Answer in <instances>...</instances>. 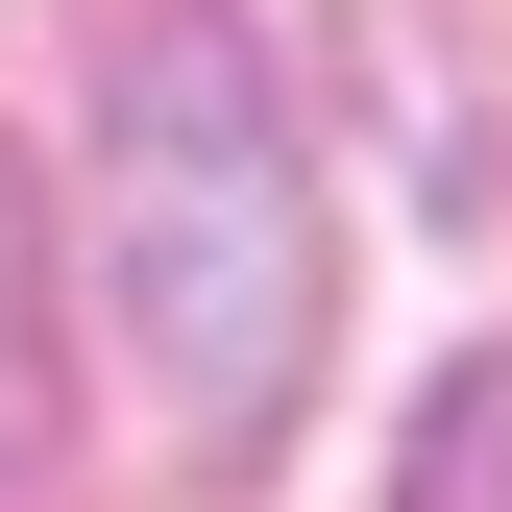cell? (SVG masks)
I'll return each mask as SVG.
<instances>
[{
  "label": "cell",
  "instance_id": "cell-3",
  "mask_svg": "<svg viewBox=\"0 0 512 512\" xmlns=\"http://www.w3.org/2000/svg\"><path fill=\"white\" fill-rule=\"evenodd\" d=\"M391 512H512V342H488V366H439V415H415Z\"/></svg>",
  "mask_w": 512,
  "mask_h": 512
},
{
  "label": "cell",
  "instance_id": "cell-1",
  "mask_svg": "<svg viewBox=\"0 0 512 512\" xmlns=\"http://www.w3.org/2000/svg\"><path fill=\"white\" fill-rule=\"evenodd\" d=\"M98 293L147 366L171 464H269L317 391V317H342V220H317L293 74L220 0H122L98 25Z\"/></svg>",
  "mask_w": 512,
  "mask_h": 512
},
{
  "label": "cell",
  "instance_id": "cell-2",
  "mask_svg": "<svg viewBox=\"0 0 512 512\" xmlns=\"http://www.w3.org/2000/svg\"><path fill=\"white\" fill-rule=\"evenodd\" d=\"M74 488V415H49V220H25V147H0V512Z\"/></svg>",
  "mask_w": 512,
  "mask_h": 512
}]
</instances>
